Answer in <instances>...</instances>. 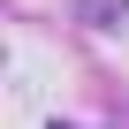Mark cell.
<instances>
[{
  "instance_id": "cell-1",
  "label": "cell",
  "mask_w": 129,
  "mask_h": 129,
  "mask_svg": "<svg viewBox=\"0 0 129 129\" xmlns=\"http://www.w3.org/2000/svg\"><path fill=\"white\" fill-rule=\"evenodd\" d=\"M129 15V0H76V23H91V30H114Z\"/></svg>"
}]
</instances>
